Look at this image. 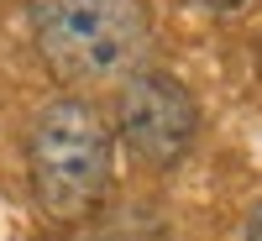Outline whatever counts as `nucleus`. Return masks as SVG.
Listing matches in <instances>:
<instances>
[{
	"instance_id": "3",
	"label": "nucleus",
	"mask_w": 262,
	"mask_h": 241,
	"mask_svg": "<svg viewBox=\"0 0 262 241\" xmlns=\"http://www.w3.org/2000/svg\"><path fill=\"white\" fill-rule=\"evenodd\" d=\"M116 126H121V142L147 168H173L200 137V105H194L184 79L158 74V69H137L121 84Z\"/></svg>"
},
{
	"instance_id": "5",
	"label": "nucleus",
	"mask_w": 262,
	"mask_h": 241,
	"mask_svg": "<svg viewBox=\"0 0 262 241\" xmlns=\"http://www.w3.org/2000/svg\"><path fill=\"white\" fill-rule=\"evenodd\" d=\"M247 241H262V205L247 215Z\"/></svg>"
},
{
	"instance_id": "2",
	"label": "nucleus",
	"mask_w": 262,
	"mask_h": 241,
	"mask_svg": "<svg viewBox=\"0 0 262 241\" xmlns=\"http://www.w3.org/2000/svg\"><path fill=\"white\" fill-rule=\"evenodd\" d=\"M32 37L63 84H105L137 74L152 27L142 0H32Z\"/></svg>"
},
{
	"instance_id": "4",
	"label": "nucleus",
	"mask_w": 262,
	"mask_h": 241,
	"mask_svg": "<svg viewBox=\"0 0 262 241\" xmlns=\"http://www.w3.org/2000/svg\"><path fill=\"white\" fill-rule=\"evenodd\" d=\"M200 6H210V11H221V16H231V11H242L247 0H200Z\"/></svg>"
},
{
	"instance_id": "1",
	"label": "nucleus",
	"mask_w": 262,
	"mask_h": 241,
	"mask_svg": "<svg viewBox=\"0 0 262 241\" xmlns=\"http://www.w3.org/2000/svg\"><path fill=\"white\" fill-rule=\"evenodd\" d=\"M27 179L37 210L58 226L90 221L111 189V126L90 100L42 105L27 137Z\"/></svg>"
}]
</instances>
